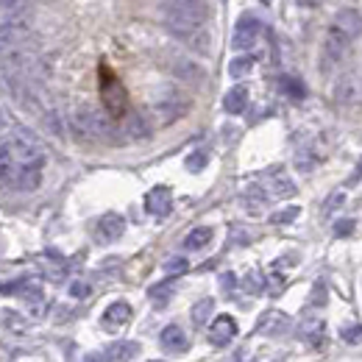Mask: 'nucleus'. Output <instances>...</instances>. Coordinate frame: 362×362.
I'll return each mask as SVG.
<instances>
[{
  "instance_id": "nucleus-10",
  "label": "nucleus",
  "mask_w": 362,
  "mask_h": 362,
  "mask_svg": "<svg viewBox=\"0 0 362 362\" xmlns=\"http://www.w3.org/2000/svg\"><path fill=\"white\" fill-rule=\"evenodd\" d=\"M123 231H126V220L120 215H114V212L103 215L101 223H98V240L101 243H117V240L123 237Z\"/></svg>"
},
{
  "instance_id": "nucleus-29",
  "label": "nucleus",
  "mask_w": 362,
  "mask_h": 362,
  "mask_svg": "<svg viewBox=\"0 0 362 362\" xmlns=\"http://www.w3.org/2000/svg\"><path fill=\"white\" fill-rule=\"evenodd\" d=\"M187 168H190L192 173H198L201 168H207V153H192V156L187 159Z\"/></svg>"
},
{
  "instance_id": "nucleus-2",
  "label": "nucleus",
  "mask_w": 362,
  "mask_h": 362,
  "mask_svg": "<svg viewBox=\"0 0 362 362\" xmlns=\"http://www.w3.org/2000/svg\"><path fill=\"white\" fill-rule=\"evenodd\" d=\"M31 25L20 17H12L9 23L0 25V56H12L17 51H25L31 45Z\"/></svg>"
},
{
  "instance_id": "nucleus-36",
  "label": "nucleus",
  "mask_w": 362,
  "mask_h": 362,
  "mask_svg": "<svg viewBox=\"0 0 362 362\" xmlns=\"http://www.w3.org/2000/svg\"><path fill=\"white\" fill-rule=\"evenodd\" d=\"M0 120H3V112H0Z\"/></svg>"
},
{
  "instance_id": "nucleus-7",
  "label": "nucleus",
  "mask_w": 362,
  "mask_h": 362,
  "mask_svg": "<svg viewBox=\"0 0 362 362\" xmlns=\"http://www.w3.org/2000/svg\"><path fill=\"white\" fill-rule=\"evenodd\" d=\"M237 335V320L231 315H220L212 320V326H209V340L212 346H229Z\"/></svg>"
},
{
  "instance_id": "nucleus-13",
  "label": "nucleus",
  "mask_w": 362,
  "mask_h": 362,
  "mask_svg": "<svg viewBox=\"0 0 362 362\" xmlns=\"http://www.w3.org/2000/svg\"><path fill=\"white\" fill-rule=\"evenodd\" d=\"M268 190L276 198H293L296 195V181L285 170H270L268 173Z\"/></svg>"
},
{
  "instance_id": "nucleus-22",
  "label": "nucleus",
  "mask_w": 362,
  "mask_h": 362,
  "mask_svg": "<svg viewBox=\"0 0 362 362\" xmlns=\"http://www.w3.org/2000/svg\"><path fill=\"white\" fill-rule=\"evenodd\" d=\"M251 67H254V56H237V59L229 64V75H231V78H243V75L251 73Z\"/></svg>"
},
{
  "instance_id": "nucleus-16",
  "label": "nucleus",
  "mask_w": 362,
  "mask_h": 362,
  "mask_svg": "<svg viewBox=\"0 0 362 362\" xmlns=\"http://www.w3.org/2000/svg\"><path fill=\"white\" fill-rule=\"evenodd\" d=\"M246 106H248V90H246V87H234V90L226 92L223 109H226L229 114H243Z\"/></svg>"
},
{
  "instance_id": "nucleus-14",
  "label": "nucleus",
  "mask_w": 362,
  "mask_h": 362,
  "mask_svg": "<svg viewBox=\"0 0 362 362\" xmlns=\"http://www.w3.org/2000/svg\"><path fill=\"white\" fill-rule=\"evenodd\" d=\"M129 320H131V304H126V301H114L103 312V326L106 329H120L123 324H129Z\"/></svg>"
},
{
  "instance_id": "nucleus-9",
  "label": "nucleus",
  "mask_w": 362,
  "mask_h": 362,
  "mask_svg": "<svg viewBox=\"0 0 362 362\" xmlns=\"http://www.w3.org/2000/svg\"><path fill=\"white\" fill-rule=\"evenodd\" d=\"M170 207H173V195H170L168 187H153L145 195V209L151 215H156V218H165L170 212Z\"/></svg>"
},
{
  "instance_id": "nucleus-20",
  "label": "nucleus",
  "mask_w": 362,
  "mask_h": 362,
  "mask_svg": "<svg viewBox=\"0 0 362 362\" xmlns=\"http://www.w3.org/2000/svg\"><path fill=\"white\" fill-rule=\"evenodd\" d=\"M212 307H215L212 298H201V301L192 307V324H195V326H207V320H209V315H212Z\"/></svg>"
},
{
  "instance_id": "nucleus-25",
  "label": "nucleus",
  "mask_w": 362,
  "mask_h": 362,
  "mask_svg": "<svg viewBox=\"0 0 362 362\" xmlns=\"http://www.w3.org/2000/svg\"><path fill=\"white\" fill-rule=\"evenodd\" d=\"M340 337H343L346 343H362V326H359V324H346V326L340 329Z\"/></svg>"
},
{
  "instance_id": "nucleus-8",
  "label": "nucleus",
  "mask_w": 362,
  "mask_h": 362,
  "mask_svg": "<svg viewBox=\"0 0 362 362\" xmlns=\"http://www.w3.org/2000/svg\"><path fill=\"white\" fill-rule=\"evenodd\" d=\"M159 343H162V348L168 354H184L190 348V340H187V332L179 326V324H170L162 329V335H159Z\"/></svg>"
},
{
  "instance_id": "nucleus-34",
  "label": "nucleus",
  "mask_w": 362,
  "mask_h": 362,
  "mask_svg": "<svg viewBox=\"0 0 362 362\" xmlns=\"http://www.w3.org/2000/svg\"><path fill=\"white\" fill-rule=\"evenodd\" d=\"M324 298H326V290H324V281H318V285H315V296H312V301H315V307H320V304H324Z\"/></svg>"
},
{
  "instance_id": "nucleus-5",
  "label": "nucleus",
  "mask_w": 362,
  "mask_h": 362,
  "mask_svg": "<svg viewBox=\"0 0 362 362\" xmlns=\"http://www.w3.org/2000/svg\"><path fill=\"white\" fill-rule=\"evenodd\" d=\"M354 42L346 36V34H340L335 25L329 28V34H326V39H324V67H335V64H340L343 59H346V53H348V48H351Z\"/></svg>"
},
{
  "instance_id": "nucleus-11",
  "label": "nucleus",
  "mask_w": 362,
  "mask_h": 362,
  "mask_svg": "<svg viewBox=\"0 0 362 362\" xmlns=\"http://www.w3.org/2000/svg\"><path fill=\"white\" fill-rule=\"evenodd\" d=\"M335 28L340 34H346L351 42H354L357 36H362V14L357 9H340L337 17H335Z\"/></svg>"
},
{
  "instance_id": "nucleus-31",
  "label": "nucleus",
  "mask_w": 362,
  "mask_h": 362,
  "mask_svg": "<svg viewBox=\"0 0 362 362\" xmlns=\"http://www.w3.org/2000/svg\"><path fill=\"white\" fill-rule=\"evenodd\" d=\"M246 290H248V293H259V290H262V276H259L257 270L248 273V279H246Z\"/></svg>"
},
{
  "instance_id": "nucleus-23",
  "label": "nucleus",
  "mask_w": 362,
  "mask_h": 362,
  "mask_svg": "<svg viewBox=\"0 0 362 362\" xmlns=\"http://www.w3.org/2000/svg\"><path fill=\"white\" fill-rule=\"evenodd\" d=\"M173 290H176V285H173V281H165V285H156V287H151V298H153L159 307H165V304L170 301Z\"/></svg>"
},
{
  "instance_id": "nucleus-6",
  "label": "nucleus",
  "mask_w": 362,
  "mask_h": 362,
  "mask_svg": "<svg viewBox=\"0 0 362 362\" xmlns=\"http://www.w3.org/2000/svg\"><path fill=\"white\" fill-rule=\"evenodd\" d=\"M9 181L17 187V190H36L39 181H42V162H23L12 176Z\"/></svg>"
},
{
  "instance_id": "nucleus-15",
  "label": "nucleus",
  "mask_w": 362,
  "mask_h": 362,
  "mask_svg": "<svg viewBox=\"0 0 362 362\" xmlns=\"http://www.w3.org/2000/svg\"><path fill=\"white\" fill-rule=\"evenodd\" d=\"M335 98H337V103H343V106H351V103L359 101V84H357L354 75H343V78H340L337 87H335Z\"/></svg>"
},
{
  "instance_id": "nucleus-24",
  "label": "nucleus",
  "mask_w": 362,
  "mask_h": 362,
  "mask_svg": "<svg viewBox=\"0 0 362 362\" xmlns=\"http://www.w3.org/2000/svg\"><path fill=\"white\" fill-rule=\"evenodd\" d=\"M25 6H28V0H0V14L17 17V14L25 12Z\"/></svg>"
},
{
  "instance_id": "nucleus-35",
  "label": "nucleus",
  "mask_w": 362,
  "mask_h": 362,
  "mask_svg": "<svg viewBox=\"0 0 362 362\" xmlns=\"http://www.w3.org/2000/svg\"><path fill=\"white\" fill-rule=\"evenodd\" d=\"M359 179H362V159H359V165H357V173H354V176L348 179V181H351V184H357Z\"/></svg>"
},
{
  "instance_id": "nucleus-21",
  "label": "nucleus",
  "mask_w": 362,
  "mask_h": 362,
  "mask_svg": "<svg viewBox=\"0 0 362 362\" xmlns=\"http://www.w3.org/2000/svg\"><path fill=\"white\" fill-rule=\"evenodd\" d=\"M14 170V151L9 142H0V179H9Z\"/></svg>"
},
{
  "instance_id": "nucleus-32",
  "label": "nucleus",
  "mask_w": 362,
  "mask_h": 362,
  "mask_svg": "<svg viewBox=\"0 0 362 362\" xmlns=\"http://www.w3.org/2000/svg\"><path fill=\"white\" fill-rule=\"evenodd\" d=\"M351 231H354V220H337L335 223V234L337 237H348Z\"/></svg>"
},
{
  "instance_id": "nucleus-28",
  "label": "nucleus",
  "mask_w": 362,
  "mask_h": 362,
  "mask_svg": "<svg viewBox=\"0 0 362 362\" xmlns=\"http://www.w3.org/2000/svg\"><path fill=\"white\" fill-rule=\"evenodd\" d=\"M343 201H346V192H335V195L326 201V204H324V215H332L335 209H340Z\"/></svg>"
},
{
  "instance_id": "nucleus-27",
  "label": "nucleus",
  "mask_w": 362,
  "mask_h": 362,
  "mask_svg": "<svg viewBox=\"0 0 362 362\" xmlns=\"http://www.w3.org/2000/svg\"><path fill=\"white\" fill-rule=\"evenodd\" d=\"M187 268H190V262H187L184 257H170V259L165 262V270H168V273H184Z\"/></svg>"
},
{
  "instance_id": "nucleus-26",
  "label": "nucleus",
  "mask_w": 362,
  "mask_h": 362,
  "mask_svg": "<svg viewBox=\"0 0 362 362\" xmlns=\"http://www.w3.org/2000/svg\"><path fill=\"white\" fill-rule=\"evenodd\" d=\"M298 215H301V209H298V207L281 209V212H276V215H273V223H293V220H296Z\"/></svg>"
},
{
  "instance_id": "nucleus-3",
  "label": "nucleus",
  "mask_w": 362,
  "mask_h": 362,
  "mask_svg": "<svg viewBox=\"0 0 362 362\" xmlns=\"http://www.w3.org/2000/svg\"><path fill=\"white\" fill-rule=\"evenodd\" d=\"M9 145L23 162H45L42 142H39V137L28 129H14L12 137H9Z\"/></svg>"
},
{
  "instance_id": "nucleus-19",
  "label": "nucleus",
  "mask_w": 362,
  "mask_h": 362,
  "mask_svg": "<svg viewBox=\"0 0 362 362\" xmlns=\"http://www.w3.org/2000/svg\"><path fill=\"white\" fill-rule=\"evenodd\" d=\"M137 354H140L137 343H114V346H109V351L103 354V359H134Z\"/></svg>"
},
{
  "instance_id": "nucleus-33",
  "label": "nucleus",
  "mask_w": 362,
  "mask_h": 362,
  "mask_svg": "<svg viewBox=\"0 0 362 362\" xmlns=\"http://www.w3.org/2000/svg\"><path fill=\"white\" fill-rule=\"evenodd\" d=\"M90 293V287L84 285V281H73V285H70V296H75V298H84Z\"/></svg>"
},
{
  "instance_id": "nucleus-30",
  "label": "nucleus",
  "mask_w": 362,
  "mask_h": 362,
  "mask_svg": "<svg viewBox=\"0 0 362 362\" xmlns=\"http://www.w3.org/2000/svg\"><path fill=\"white\" fill-rule=\"evenodd\" d=\"M281 90H285V92H293L296 98H301V95H304V87H301L298 78H285V84H281Z\"/></svg>"
},
{
  "instance_id": "nucleus-18",
  "label": "nucleus",
  "mask_w": 362,
  "mask_h": 362,
  "mask_svg": "<svg viewBox=\"0 0 362 362\" xmlns=\"http://www.w3.org/2000/svg\"><path fill=\"white\" fill-rule=\"evenodd\" d=\"M103 98H106V106H109V112H112V114H120V112H123L126 95H123V90H120L114 81L103 84Z\"/></svg>"
},
{
  "instance_id": "nucleus-4",
  "label": "nucleus",
  "mask_w": 362,
  "mask_h": 362,
  "mask_svg": "<svg viewBox=\"0 0 362 362\" xmlns=\"http://www.w3.org/2000/svg\"><path fill=\"white\" fill-rule=\"evenodd\" d=\"M262 34V23L254 14H243L234 25V36H231V48L234 51H248L257 45V39Z\"/></svg>"
},
{
  "instance_id": "nucleus-37",
  "label": "nucleus",
  "mask_w": 362,
  "mask_h": 362,
  "mask_svg": "<svg viewBox=\"0 0 362 362\" xmlns=\"http://www.w3.org/2000/svg\"><path fill=\"white\" fill-rule=\"evenodd\" d=\"M312 3H320V0H312Z\"/></svg>"
},
{
  "instance_id": "nucleus-17",
  "label": "nucleus",
  "mask_w": 362,
  "mask_h": 362,
  "mask_svg": "<svg viewBox=\"0 0 362 362\" xmlns=\"http://www.w3.org/2000/svg\"><path fill=\"white\" fill-rule=\"evenodd\" d=\"M209 243H212V229L209 226H198V229H192L184 237V248L187 251H201V248H207Z\"/></svg>"
},
{
  "instance_id": "nucleus-1",
  "label": "nucleus",
  "mask_w": 362,
  "mask_h": 362,
  "mask_svg": "<svg viewBox=\"0 0 362 362\" xmlns=\"http://www.w3.org/2000/svg\"><path fill=\"white\" fill-rule=\"evenodd\" d=\"M73 126H75V134L81 140H90V142H101V140H112L114 129L109 123V117H103L98 109L92 106H78L75 114H73Z\"/></svg>"
},
{
  "instance_id": "nucleus-12",
  "label": "nucleus",
  "mask_w": 362,
  "mask_h": 362,
  "mask_svg": "<svg viewBox=\"0 0 362 362\" xmlns=\"http://www.w3.org/2000/svg\"><path fill=\"white\" fill-rule=\"evenodd\" d=\"M287 326H290V318H287L285 312L270 309V312H265V315L259 318V332H262V335H268V337H279V335H285V332H287Z\"/></svg>"
}]
</instances>
